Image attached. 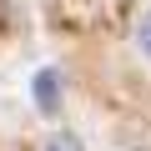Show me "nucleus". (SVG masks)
Here are the masks:
<instances>
[{
  "label": "nucleus",
  "mask_w": 151,
  "mask_h": 151,
  "mask_svg": "<svg viewBox=\"0 0 151 151\" xmlns=\"http://www.w3.org/2000/svg\"><path fill=\"white\" fill-rule=\"evenodd\" d=\"M136 40H141V50L151 55V15H146V25H141V35H136Z\"/></svg>",
  "instance_id": "nucleus-3"
},
{
  "label": "nucleus",
  "mask_w": 151,
  "mask_h": 151,
  "mask_svg": "<svg viewBox=\"0 0 151 151\" xmlns=\"http://www.w3.org/2000/svg\"><path fill=\"white\" fill-rule=\"evenodd\" d=\"M50 151H86L76 136H50Z\"/></svg>",
  "instance_id": "nucleus-2"
},
{
  "label": "nucleus",
  "mask_w": 151,
  "mask_h": 151,
  "mask_svg": "<svg viewBox=\"0 0 151 151\" xmlns=\"http://www.w3.org/2000/svg\"><path fill=\"white\" fill-rule=\"evenodd\" d=\"M30 91H35V106L45 116H55L60 111V70H40L35 81H30Z\"/></svg>",
  "instance_id": "nucleus-1"
}]
</instances>
